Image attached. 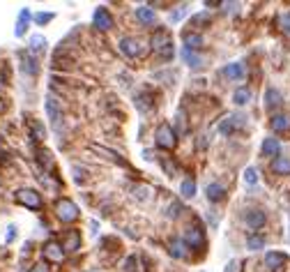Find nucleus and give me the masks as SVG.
Instances as JSON below:
<instances>
[{"mask_svg":"<svg viewBox=\"0 0 290 272\" xmlns=\"http://www.w3.org/2000/svg\"><path fill=\"white\" fill-rule=\"evenodd\" d=\"M51 19H53V14H35V21H37V23H49Z\"/></svg>","mask_w":290,"mask_h":272,"instance_id":"obj_37","label":"nucleus"},{"mask_svg":"<svg viewBox=\"0 0 290 272\" xmlns=\"http://www.w3.org/2000/svg\"><path fill=\"white\" fill-rule=\"evenodd\" d=\"M205 196L210 198L212 203H216V201H224V196H226V189L219 185V182H210V185L205 187Z\"/></svg>","mask_w":290,"mask_h":272,"instance_id":"obj_14","label":"nucleus"},{"mask_svg":"<svg viewBox=\"0 0 290 272\" xmlns=\"http://www.w3.org/2000/svg\"><path fill=\"white\" fill-rule=\"evenodd\" d=\"M120 49H122V53H125L127 58L140 56V42L134 40V37H125V40L120 42Z\"/></svg>","mask_w":290,"mask_h":272,"instance_id":"obj_12","label":"nucleus"},{"mask_svg":"<svg viewBox=\"0 0 290 272\" xmlns=\"http://www.w3.org/2000/svg\"><path fill=\"white\" fill-rule=\"evenodd\" d=\"M49 157H51V155H49V152H46V150H37V159H40L46 168H51V166H53V161H51Z\"/></svg>","mask_w":290,"mask_h":272,"instance_id":"obj_32","label":"nucleus"},{"mask_svg":"<svg viewBox=\"0 0 290 272\" xmlns=\"http://www.w3.org/2000/svg\"><path fill=\"white\" fill-rule=\"evenodd\" d=\"M28 272H49V267H46L44 263H35V265H32Z\"/></svg>","mask_w":290,"mask_h":272,"instance_id":"obj_38","label":"nucleus"},{"mask_svg":"<svg viewBox=\"0 0 290 272\" xmlns=\"http://www.w3.org/2000/svg\"><path fill=\"white\" fill-rule=\"evenodd\" d=\"M265 247V237L263 235H249L246 237V249H251V252H258V249Z\"/></svg>","mask_w":290,"mask_h":272,"instance_id":"obj_28","label":"nucleus"},{"mask_svg":"<svg viewBox=\"0 0 290 272\" xmlns=\"http://www.w3.org/2000/svg\"><path fill=\"white\" fill-rule=\"evenodd\" d=\"M203 242H205V235H203V231H200V228H196V226H189V228H187V233H185V245H189V247L198 249Z\"/></svg>","mask_w":290,"mask_h":272,"instance_id":"obj_10","label":"nucleus"},{"mask_svg":"<svg viewBox=\"0 0 290 272\" xmlns=\"http://www.w3.org/2000/svg\"><path fill=\"white\" fill-rule=\"evenodd\" d=\"M92 21H95V28H97V30H101V32H106V30L113 28V19H111L108 10H104V7H97Z\"/></svg>","mask_w":290,"mask_h":272,"instance_id":"obj_6","label":"nucleus"},{"mask_svg":"<svg viewBox=\"0 0 290 272\" xmlns=\"http://www.w3.org/2000/svg\"><path fill=\"white\" fill-rule=\"evenodd\" d=\"M207 21H210V16H207V14H203V16H196V19H194V23H207Z\"/></svg>","mask_w":290,"mask_h":272,"instance_id":"obj_40","label":"nucleus"},{"mask_svg":"<svg viewBox=\"0 0 290 272\" xmlns=\"http://www.w3.org/2000/svg\"><path fill=\"white\" fill-rule=\"evenodd\" d=\"M182 58L189 62V67H200V65H203V58L196 56L194 51H187V49H185V51H182Z\"/></svg>","mask_w":290,"mask_h":272,"instance_id":"obj_29","label":"nucleus"},{"mask_svg":"<svg viewBox=\"0 0 290 272\" xmlns=\"http://www.w3.org/2000/svg\"><path fill=\"white\" fill-rule=\"evenodd\" d=\"M136 19H138L140 23H145V25H155L157 23V14H155L152 7H138V10H136Z\"/></svg>","mask_w":290,"mask_h":272,"instance_id":"obj_15","label":"nucleus"},{"mask_svg":"<svg viewBox=\"0 0 290 272\" xmlns=\"http://www.w3.org/2000/svg\"><path fill=\"white\" fill-rule=\"evenodd\" d=\"M3 86H5V76L0 74V88H3Z\"/></svg>","mask_w":290,"mask_h":272,"instance_id":"obj_42","label":"nucleus"},{"mask_svg":"<svg viewBox=\"0 0 290 272\" xmlns=\"http://www.w3.org/2000/svg\"><path fill=\"white\" fill-rule=\"evenodd\" d=\"M233 99H235L237 106L249 104V101H251V90H249V88H237L235 95H233Z\"/></svg>","mask_w":290,"mask_h":272,"instance_id":"obj_26","label":"nucleus"},{"mask_svg":"<svg viewBox=\"0 0 290 272\" xmlns=\"http://www.w3.org/2000/svg\"><path fill=\"white\" fill-rule=\"evenodd\" d=\"M281 104H283V95H281L279 90H274V88H267V92H265V106L267 109L274 111V109H279Z\"/></svg>","mask_w":290,"mask_h":272,"instance_id":"obj_13","label":"nucleus"},{"mask_svg":"<svg viewBox=\"0 0 290 272\" xmlns=\"http://www.w3.org/2000/svg\"><path fill=\"white\" fill-rule=\"evenodd\" d=\"M42 254H44L46 261L51 263H62L65 261V249H62V245H58V242H46L44 249H42Z\"/></svg>","mask_w":290,"mask_h":272,"instance_id":"obj_5","label":"nucleus"},{"mask_svg":"<svg viewBox=\"0 0 290 272\" xmlns=\"http://www.w3.org/2000/svg\"><path fill=\"white\" fill-rule=\"evenodd\" d=\"M55 217L65 224H71L79 219V208H76V203H71L69 198H58V201H55Z\"/></svg>","mask_w":290,"mask_h":272,"instance_id":"obj_1","label":"nucleus"},{"mask_svg":"<svg viewBox=\"0 0 290 272\" xmlns=\"http://www.w3.org/2000/svg\"><path fill=\"white\" fill-rule=\"evenodd\" d=\"M285 263H288V256H285V254H281V252H270L265 256V265L270 267L272 272H281L285 267Z\"/></svg>","mask_w":290,"mask_h":272,"instance_id":"obj_9","label":"nucleus"},{"mask_svg":"<svg viewBox=\"0 0 290 272\" xmlns=\"http://www.w3.org/2000/svg\"><path fill=\"white\" fill-rule=\"evenodd\" d=\"M44 46H46V40L42 35H35L30 40V51H32V53H42V51H44Z\"/></svg>","mask_w":290,"mask_h":272,"instance_id":"obj_30","label":"nucleus"},{"mask_svg":"<svg viewBox=\"0 0 290 272\" xmlns=\"http://www.w3.org/2000/svg\"><path fill=\"white\" fill-rule=\"evenodd\" d=\"M168 254L173 258H185L187 256V245L185 240H170L168 242Z\"/></svg>","mask_w":290,"mask_h":272,"instance_id":"obj_19","label":"nucleus"},{"mask_svg":"<svg viewBox=\"0 0 290 272\" xmlns=\"http://www.w3.org/2000/svg\"><path fill=\"white\" fill-rule=\"evenodd\" d=\"M155 141H157V146L164 148V150H173V148L177 146V136L168 125H159L155 131Z\"/></svg>","mask_w":290,"mask_h":272,"instance_id":"obj_3","label":"nucleus"},{"mask_svg":"<svg viewBox=\"0 0 290 272\" xmlns=\"http://www.w3.org/2000/svg\"><path fill=\"white\" fill-rule=\"evenodd\" d=\"M281 25H283L285 32H290V12H288V14H283V19H281Z\"/></svg>","mask_w":290,"mask_h":272,"instance_id":"obj_39","label":"nucleus"},{"mask_svg":"<svg viewBox=\"0 0 290 272\" xmlns=\"http://www.w3.org/2000/svg\"><path fill=\"white\" fill-rule=\"evenodd\" d=\"M5 111V99H0V113Z\"/></svg>","mask_w":290,"mask_h":272,"instance_id":"obj_41","label":"nucleus"},{"mask_svg":"<svg viewBox=\"0 0 290 272\" xmlns=\"http://www.w3.org/2000/svg\"><path fill=\"white\" fill-rule=\"evenodd\" d=\"M134 192L140 201H143V198H150V187H134Z\"/></svg>","mask_w":290,"mask_h":272,"instance_id":"obj_34","label":"nucleus"},{"mask_svg":"<svg viewBox=\"0 0 290 272\" xmlns=\"http://www.w3.org/2000/svg\"><path fill=\"white\" fill-rule=\"evenodd\" d=\"M182 42H185L187 51H198L200 46H203V37H200L198 32H185V35H182Z\"/></svg>","mask_w":290,"mask_h":272,"instance_id":"obj_16","label":"nucleus"},{"mask_svg":"<svg viewBox=\"0 0 290 272\" xmlns=\"http://www.w3.org/2000/svg\"><path fill=\"white\" fill-rule=\"evenodd\" d=\"M244 120H246L244 116H228L226 120H221V122H219V134H224V136L233 134V131H235L237 127L244 125Z\"/></svg>","mask_w":290,"mask_h":272,"instance_id":"obj_8","label":"nucleus"},{"mask_svg":"<svg viewBox=\"0 0 290 272\" xmlns=\"http://www.w3.org/2000/svg\"><path fill=\"white\" fill-rule=\"evenodd\" d=\"M224 272H242V261H230Z\"/></svg>","mask_w":290,"mask_h":272,"instance_id":"obj_35","label":"nucleus"},{"mask_svg":"<svg viewBox=\"0 0 290 272\" xmlns=\"http://www.w3.org/2000/svg\"><path fill=\"white\" fill-rule=\"evenodd\" d=\"M30 129H32V134L37 136V141H42V139H44V127L40 125V122H30Z\"/></svg>","mask_w":290,"mask_h":272,"instance_id":"obj_33","label":"nucleus"},{"mask_svg":"<svg viewBox=\"0 0 290 272\" xmlns=\"http://www.w3.org/2000/svg\"><path fill=\"white\" fill-rule=\"evenodd\" d=\"M79 247H81V235L76 231L69 233V235L65 237V247H62V249H65V252H76Z\"/></svg>","mask_w":290,"mask_h":272,"instance_id":"obj_24","label":"nucleus"},{"mask_svg":"<svg viewBox=\"0 0 290 272\" xmlns=\"http://www.w3.org/2000/svg\"><path fill=\"white\" fill-rule=\"evenodd\" d=\"M71 65H74L71 56H65L62 51H55V56H53V67L55 70H71Z\"/></svg>","mask_w":290,"mask_h":272,"instance_id":"obj_20","label":"nucleus"},{"mask_svg":"<svg viewBox=\"0 0 290 272\" xmlns=\"http://www.w3.org/2000/svg\"><path fill=\"white\" fill-rule=\"evenodd\" d=\"M272 171H274L276 176H288L290 173V159L279 155L276 159H272Z\"/></svg>","mask_w":290,"mask_h":272,"instance_id":"obj_17","label":"nucleus"},{"mask_svg":"<svg viewBox=\"0 0 290 272\" xmlns=\"http://www.w3.org/2000/svg\"><path fill=\"white\" fill-rule=\"evenodd\" d=\"M14 198H16V203L30 208V210H40L42 208V196L35 189H19V192L14 194Z\"/></svg>","mask_w":290,"mask_h":272,"instance_id":"obj_4","label":"nucleus"},{"mask_svg":"<svg viewBox=\"0 0 290 272\" xmlns=\"http://www.w3.org/2000/svg\"><path fill=\"white\" fill-rule=\"evenodd\" d=\"M150 46L157 51V53H161V58H166V60L173 58V44H170V37L166 30H157L150 40Z\"/></svg>","mask_w":290,"mask_h":272,"instance_id":"obj_2","label":"nucleus"},{"mask_svg":"<svg viewBox=\"0 0 290 272\" xmlns=\"http://www.w3.org/2000/svg\"><path fill=\"white\" fill-rule=\"evenodd\" d=\"M244 182L246 185H256V182H258V171H256L253 166H249L244 171Z\"/></svg>","mask_w":290,"mask_h":272,"instance_id":"obj_31","label":"nucleus"},{"mask_svg":"<svg viewBox=\"0 0 290 272\" xmlns=\"http://www.w3.org/2000/svg\"><path fill=\"white\" fill-rule=\"evenodd\" d=\"M224 74L228 76V79L237 81V79H242V76H244V65H242V62H230V65L224 67Z\"/></svg>","mask_w":290,"mask_h":272,"instance_id":"obj_21","label":"nucleus"},{"mask_svg":"<svg viewBox=\"0 0 290 272\" xmlns=\"http://www.w3.org/2000/svg\"><path fill=\"white\" fill-rule=\"evenodd\" d=\"M180 194H182L185 198H194V196H196V182L191 180V178L182 180V185H180Z\"/></svg>","mask_w":290,"mask_h":272,"instance_id":"obj_25","label":"nucleus"},{"mask_svg":"<svg viewBox=\"0 0 290 272\" xmlns=\"http://www.w3.org/2000/svg\"><path fill=\"white\" fill-rule=\"evenodd\" d=\"M21 60H23V72L25 74H37V72H40L37 60L30 56V53H21Z\"/></svg>","mask_w":290,"mask_h":272,"instance_id":"obj_23","label":"nucleus"},{"mask_svg":"<svg viewBox=\"0 0 290 272\" xmlns=\"http://www.w3.org/2000/svg\"><path fill=\"white\" fill-rule=\"evenodd\" d=\"M270 127L276 131V134H283V131L290 129V116L288 113H274L270 120Z\"/></svg>","mask_w":290,"mask_h":272,"instance_id":"obj_11","label":"nucleus"},{"mask_svg":"<svg viewBox=\"0 0 290 272\" xmlns=\"http://www.w3.org/2000/svg\"><path fill=\"white\" fill-rule=\"evenodd\" d=\"M125 272H136V258L134 256H129L125 261Z\"/></svg>","mask_w":290,"mask_h":272,"instance_id":"obj_36","label":"nucleus"},{"mask_svg":"<svg viewBox=\"0 0 290 272\" xmlns=\"http://www.w3.org/2000/svg\"><path fill=\"white\" fill-rule=\"evenodd\" d=\"M279 152H281V143L276 141V139H265L263 141V155L265 157H279Z\"/></svg>","mask_w":290,"mask_h":272,"instance_id":"obj_18","label":"nucleus"},{"mask_svg":"<svg viewBox=\"0 0 290 272\" xmlns=\"http://www.w3.org/2000/svg\"><path fill=\"white\" fill-rule=\"evenodd\" d=\"M46 113H49V118L55 122V125H60V120H62V111H60V106L55 104L53 99H46Z\"/></svg>","mask_w":290,"mask_h":272,"instance_id":"obj_22","label":"nucleus"},{"mask_svg":"<svg viewBox=\"0 0 290 272\" xmlns=\"http://www.w3.org/2000/svg\"><path fill=\"white\" fill-rule=\"evenodd\" d=\"M28 19H30V12L28 10H21V14H19V23H16V28H14V35L16 37H21L25 32V25H28Z\"/></svg>","mask_w":290,"mask_h":272,"instance_id":"obj_27","label":"nucleus"},{"mask_svg":"<svg viewBox=\"0 0 290 272\" xmlns=\"http://www.w3.org/2000/svg\"><path fill=\"white\" fill-rule=\"evenodd\" d=\"M244 222H246V226H249L251 231H258V228L265 226L267 215H265L263 210H249V212L244 215Z\"/></svg>","mask_w":290,"mask_h":272,"instance_id":"obj_7","label":"nucleus"}]
</instances>
